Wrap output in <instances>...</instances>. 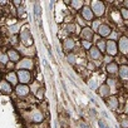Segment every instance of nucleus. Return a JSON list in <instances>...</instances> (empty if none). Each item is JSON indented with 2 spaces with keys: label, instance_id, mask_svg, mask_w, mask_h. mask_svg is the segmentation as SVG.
Masks as SVG:
<instances>
[{
  "label": "nucleus",
  "instance_id": "obj_1",
  "mask_svg": "<svg viewBox=\"0 0 128 128\" xmlns=\"http://www.w3.org/2000/svg\"><path fill=\"white\" fill-rule=\"evenodd\" d=\"M19 38H20V42L23 43L24 46H32V45H33L32 33H30V30H29L28 26L20 29V32H19Z\"/></svg>",
  "mask_w": 128,
  "mask_h": 128
},
{
  "label": "nucleus",
  "instance_id": "obj_2",
  "mask_svg": "<svg viewBox=\"0 0 128 128\" xmlns=\"http://www.w3.org/2000/svg\"><path fill=\"white\" fill-rule=\"evenodd\" d=\"M90 9L94 14V16L97 18H100L104 15L106 13V4L103 2H98V0H93L90 3Z\"/></svg>",
  "mask_w": 128,
  "mask_h": 128
},
{
  "label": "nucleus",
  "instance_id": "obj_3",
  "mask_svg": "<svg viewBox=\"0 0 128 128\" xmlns=\"http://www.w3.org/2000/svg\"><path fill=\"white\" fill-rule=\"evenodd\" d=\"M18 74V80L20 84H29L32 80V73L30 70H25V69H18L16 70Z\"/></svg>",
  "mask_w": 128,
  "mask_h": 128
},
{
  "label": "nucleus",
  "instance_id": "obj_4",
  "mask_svg": "<svg viewBox=\"0 0 128 128\" xmlns=\"http://www.w3.org/2000/svg\"><path fill=\"white\" fill-rule=\"evenodd\" d=\"M106 53L109 56H116L118 54V44H117L116 40L109 39V40L106 42Z\"/></svg>",
  "mask_w": 128,
  "mask_h": 128
},
{
  "label": "nucleus",
  "instance_id": "obj_5",
  "mask_svg": "<svg viewBox=\"0 0 128 128\" xmlns=\"http://www.w3.org/2000/svg\"><path fill=\"white\" fill-rule=\"evenodd\" d=\"M29 93H30V88H29L28 84H20V83H19V84L15 87V94H16L18 97H20V98L28 97Z\"/></svg>",
  "mask_w": 128,
  "mask_h": 128
},
{
  "label": "nucleus",
  "instance_id": "obj_6",
  "mask_svg": "<svg viewBox=\"0 0 128 128\" xmlns=\"http://www.w3.org/2000/svg\"><path fill=\"white\" fill-rule=\"evenodd\" d=\"M118 50L122 53V54H124V55H127L128 54V36H126V35H122L119 39H118Z\"/></svg>",
  "mask_w": 128,
  "mask_h": 128
},
{
  "label": "nucleus",
  "instance_id": "obj_7",
  "mask_svg": "<svg viewBox=\"0 0 128 128\" xmlns=\"http://www.w3.org/2000/svg\"><path fill=\"white\" fill-rule=\"evenodd\" d=\"M0 93L5 94V96H9V94L13 93V86L6 79H2V80H0Z\"/></svg>",
  "mask_w": 128,
  "mask_h": 128
},
{
  "label": "nucleus",
  "instance_id": "obj_8",
  "mask_svg": "<svg viewBox=\"0 0 128 128\" xmlns=\"http://www.w3.org/2000/svg\"><path fill=\"white\" fill-rule=\"evenodd\" d=\"M34 67V63L32 58H24L18 63V68L19 69H25V70H32Z\"/></svg>",
  "mask_w": 128,
  "mask_h": 128
},
{
  "label": "nucleus",
  "instance_id": "obj_9",
  "mask_svg": "<svg viewBox=\"0 0 128 128\" xmlns=\"http://www.w3.org/2000/svg\"><path fill=\"white\" fill-rule=\"evenodd\" d=\"M93 35H94V32L92 30L90 26H83V29H82V32H80V38H82V40L92 42V40H93Z\"/></svg>",
  "mask_w": 128,
  "mask_h": 128
},
{
  "label": "nucleus",
  "instance_id": "obj_10",
  "mask_svg": "<svg viewBox=\"0 0 128 128\" xmlns=\"http://www.w3.org/2000/svg\"><path fill=\"white\" fill-rule=\"evenodd\" d=\"M6 54H8L9 60H10L12 63H19V62L22 60V55H20V53H19L16 49H14V48L8 49Z\"/></svg>",
  "mask_w": 128,
  "mask_h": 128
},
{
  "label": "nucleus",
  "instance_id": "obj_11",
  "mask_svg": "<svg viewBox=\"0 0 128 128\" xmlns=\"http://www.w3.org/2000/svg\"><path fill=\"white\" fill-rule=\"evenodd\" d=\"M80 15H82V18H83L84 20H88V22L93 20V18H94V14H93V12H92V9H90L89 5H84V6L82 8Z\"/></svg>",
  "mask_w": 128,
  "mask_h": 128
},
{
  "label": "nucleus",
  "instance_id": "obj_12",
  "mask_svg": "<svg viewBox=\"0 0 128 128\" xmlns=\"http://www.w3.org/2000/svg\"><path fill=\"white\" fill-rule=\"evenodd\" d=\"M97 33L99 34V36L102 38H107L112 34V28L108 25V24H100V26L98 28Z\"/></svg>",
  "mask_w": 128,
  "mask_h": 128
},
{
  "label": "nucleus",
  "instance_id": "obj_13",
  "mask_svg": "<svg viewBox=\"0 0 128 128\" xmlns=\"http://www.w3.org/2000/svg\"><path fill=\"white\" fill-rule=\"evenodd\" d=\"M5 79L12 84V86H18L19 84V80H18V74H16V72H14V70H9L8 73H6V76H5Z\"/></svg>",
  "mask_w": 128,
  "mask_h": 128
},
{
  "label": "nucleus",
  "instance_id": "obj_14",
  "mask_svg": "<svg viewBox=\"0 0 128 128\" xmlns=\"http://www.w3.org/2000/svg\"><path fill=\"white\" fill-rule=\"evenodd\" d=\"M98 93H99V96H100L102 98H108V97H110L112 89H110L106 83H103V84L99 86V88H98Z\"/></svg>",
  "mask_w": 128,
  "mask_h": 128
},
{
  "label": "nucleus",
  "instance_id": "obj_15",
  "mask_svg": "<svg viewBox=\"0 0 128 128\" xmlns=\"http://www.w3.org/2000/svg\"><path fill=\"white\" fill-rule=\"evenodd\" d=\"M106 103H107V106H108L109 109H112V110H117V109H118L119 102H118V98H117V97H114V96L108 97Z\"/></svg>",
  "mask_w": 128,
  "mask_h": 128
},
{
  "label": "nucleus",
  "instance_id": "obj_16",
  "mask_svg": "<svg viewBox=\"0 0 128 128\" xmlns=\"http://www.w3.org/2000/svg\"><path fill=\"white\" fill-rule=\"evenodd\" d=\"M88 52H89V56H90L93 60H97V59H100V58H102V53H100V50H99L96 45H92V48H90Z\"/></svg>",
  "mask_w": 128,
  "mask_h": 128
},
{
  "label": "nucleus",
  "instance_id": "obj_17",
  "mask_svg": "<svg viewBox=\"0 0 128 128\" xmlns=\"http://www.w3.org/2000/svg\"><path fill=\"white\" fill-rule=\"evenodd\" d=\"M118 74H119L122 80H128V66L127 64H122V66H119Z\"/></svg>",
  "mask_w": 128,
  "mask_h": 128
},
{
  "label": "nucleus",
  "instance_id": "obj_18",
  "mask_svg": "<svg viewBox=\"0 0 128 128\" xmlns=\"http://www.w3.org/2000/svg\"><path fill=\"white\" fill-rule=\"evenodd\" d=\"M106 70H107V73H109V74H116V73H118V70H119V66H118V63L112 62V63L107 64Z\"/></svg>",
  "mask_w": 128,
  "mask_h": 128
},
{
  "label": "nucleus",
  "instance_id": "obj_19",
  "mask_svg": "<svg viewBox=\"0 0 128 128\" xmlns=\"http://www.w3.org/2000/svg\"><path fill=\"white\" fill-rule=\"evenodd\" d=\"M43 120H44V116L42 112L35 110L32 113V122L33 123H43Z\"/></svg>",
  "mask_w": 128,
  "mask_h": 128
},
{
  "label": "nucleus",
  "instance_id": "obj_20",
  "mask_svg": "<svg viewBox=\"0 0 128 128\" xmlns=\"http://www.w3.org/2000/svg\"><path fill=\"white\" fill-rule=\"evenodd\" d=\"M76 46V40L73 38H68L64 40V49H66L67 52H72Z\"/></svg>",
  "mask_w": 128,
  "mask_h": 128
},
{
  "label": "nucleus",
  "instance_id": "obj_21",
  "mask_svg": "<svg viewBox=\"0 0 128 128\" xmlns=\"http://www.w3.org/2000/svg\"><path fill=\"white\" fill-rule=\"evenodd\" d=\"M70 5H72V8H73L74 10H82V8L84 6V4H83L82 0H72Z\"/></svg>",
  "mask_w": 128,
  "mask_h": 128
},
{
  "label": "nucleus",
  "instance_id": "obj_22",
  "mask_svg": "<svg viewBox=\"0 0 128 128\" xmlns=\"http://www.w3.org/2000/svg\"><path fill=\"white\" fill-rule=\"evenodd\" d=\"M10 60H9V56H8V54L6 53H3V52H0V64L2 66H6V64L9 63Z\"/></svg>",
  "mask_w": 128,
  "mask_h": 128
},
{
  "label": "nucleus",
  "instance_id": "obj_23",
  "mask_svg": "<svg viewBox=\"0 0 128 128\" xmlns=\"http://www.w3.org/2000/svg\"><path fill=\"white\" fill-rule=\"evenodd\" d=\"M106 42H107V40H104V39H99V40L97 42V45H96V46L100 50L102 54L106 52Z\"/></svg>",
  "mask_w": 128,
  "mask_h": 128
},
{
  "label": "nucleus",
  "instance_id": "obj_24",
  "mask_svg": "<svg viewBox=\"0 0 128 128\" xmlns=\"http://www.w3.org/2000/svg\"><path fill=\"white\" fill-rule=\"evenodd\" d=\"M76 29H77V25H76L74 23H68V24L66 25V30H67V33H69V34L76 33Z\"/></svg>",
  "mask_w": 128,
  "mask_h": 128
},
{
  "label": "nucleus",
  "instance_id": "obj_25",
  "mask_svg": "<svg viewBox=\"0 0 128 128\" xmlns=\"http://www.w3.org/2000/svg\"><path fill=\"white\" fill-rule=\"evenodd\" d=\"M89 87H90V89H98L99 88V84H98V80L96 79V78H92V79H89Z\"/></svg>",
  "mask_w": 128,
  "mask_h": 128
},
{
  "label": "nucleus",
  "instance_id": "obj_26",
  "mask_svg": "<svg viewBox=\"0 0 128 128\" xmlns=\"http://www.w3.org/2000/svg\"><path fill=\"white\" fill-rule=\"evenodd\" d=\"M67 62L70 63V64H74V63H76V55H74V53H68V55H67Z\"/></svg>",
  "mask_w": 128,
  "mask_h": 128
},
{
  "label": "nucleus",
  "instance_id": "obj_27",
  "mask_svg": "<svg viewBox=\"0 0 128 128\" xmlns=\"http://www.w3.org/2000/svg\"><path fill=\"white\" fill-rule=\"evenodd\" d=\"M120 16H122L124 20H128V9L122 8V9H120Z\"/></svg>",
  "mask_w": 128,
  "mask_h": 128
},
{
  "label": "nucleus",
  "instance_id": "obj_28",
  "mask_svg": "<svg viewBox=\"0 0 128 128\" xmlns=\"http://www.w3.org/2000/svg\"><path fill=\"white\" fill-rule=\"evenodd\" d=\"M120 126L122 128H128V116H124L120 120Z\"/></svg>",
  "mask_w": 128,
  "mask_h": 128
},
{
  "label": "nucleus",
  "instance_id": "obj_29",
  "mask_svg": "<svg viewBox=\"0 0 128 128\" xmlns=\"http://www.w3.org/2000/svg\"><path fill=\"white\" fill-rule=\"evenodd\" d=\"M34 14L39 18L40 16V5H39V3H35L34 4Z\"/></svg>",
  "mask_w": 128,
  "mask_h": 128
},
{
  "label": "nucleus",
  "instance_id": "obj_30",
  "mask_svg": "<svg viewBox=\"0 0 128 128\" xmlns=\"http://www.w3.org/2000/svg\"><path fill=\"white\" fill-rule=\"evenodd\" d=\"M99 26H100V23H99V20H94V22L92 23V30H93V32H97Z\"/></svg>",
  "mask_w": 128,
  "mask_h": 128
},
{
  "label": "nucleus",
  "instance_id": "obj_31",
  "mask_svg": "<svg viewBox=\"0 0 128 128\" xmlns=\"http://www.w3.org/2000/svg\"><path fill=\"white\" fill-rule=\"evenodd\" d=\"M82 45H83V48H84V49H87V50H89V49L92 48V42H87V40H82Z\"/></svg>",
  "mask_w": 128,
  "mask_h": 128
},
{
  "label": "nucleus",
  "instance_id": "obj_32",
  "mask_svg": "<svg viewBox=\"0 0 128 128\" xmlns=\"http://www.w3.org/2000/svg\"><path fill=\"white\" fill-rule=\"evenodd\" d=\"M106 84H107V86L112 89V88H114V87H116V80H114V79H112V78H108Z\"/></svg>",
  "mask_w": 128,
  "mask_h": 128
},
{
  "label": "nucleus",
  "instance_id": "obj_33",
  "mask_svg": "<svg viewBox=\"0 0 128 128\" xmlns=\"http://www.w3.org/2000/svg\"><path fill=\"white\" fill-rule=\"evenodd\" d=\"M23 13L25 14V6H23V5H22V6L18 9V16H19V18H22V16H23Z\"/></svg>",
  "mask_w": 128,
  "mask_h": 128
},
{
  "label": "nucleus",
  "instance_id": "obj_34",
  "mask_svg": "<svg viewBox=\"0 0 128 128\" xmlns=\"http://www.w3.org/2000/svg\"><path fill=\"white\" fill-rule=\"evenodd\" d=\"M20 42V38H19V35H14V36H12V44H18Z\"/></svg>",
  "mask_w": 128,
  "mask_h": 128
},
{
  "label": "nucleus",
  "instance_id": "obj_35",
  "mask_svg": "<svg viewBox=\"0 0 128 128\" xmlns=\"http://www.w3.org/2000/svg\"><path fill=\"white\" fill-rule=\"evenodd\" d=\"M87 68H88L89 70H94V69H96V64H94V62H89V63L87 64Z\"/></svg>",
  "mask_w": 128,
  "mask_h": 128
},
{
  "label": "nucleus",
  "instance_id": "obj_36",
  "mask_svg": "<svg viewBox=\"0 0 128 128\" xmlns=\"http://www.w3.org/2000/svg\"><path fill=\"white\" fill-rule=\"evenodd\" d=\"M98 124H99V128H109V127L104 123L103 119H99V120H98Z\"/></svg>",
  "mask_w": 128,
  "mask_h": 128
},
{
  "label": "nucleus",
  "instance_id": "obj_37",
  "mask_svg": "<svg viewBox=\"0 0 128 128\" xmlns=\"http://www.w3.org/2000/svg\"><path fill=\"white\" fill-rule=\"evenodd\" d=\"M13 4H14L15 6H18V8H20V6H22V2H20V0H14Z\"/></svg>",
  "mask_w": 128,
  "mask_h": 128
},
{
  "label": "nucleus",
  "instance_id": "obj_38",
  "mask_svg": "<svg viewBox=\"0 0 128 128\" xmlns=\"http://www.w3.org/2000/svg\"><path fill=\"white\" fill-rule=\"evenodd\" d=\"M43 92H44L43 89H39V90H38V93H36V97H38L39 99H42V98H43Z\"/></svg>",
  "mask_w": 128,
  "mask_h": 128
},
{
  "label": "nucleus",
  "instance_id": "obj_39",
  "mask_svg": "<svg viewBox=\"0 0 128 128\" xmlns=\"http://www.w3.org/2000/svg\"><path fill=\"white\" fill-rule=\"evenodd\" d=\"M18 29H19V25H15V26H12V28H10V32L13 33V30H15V33H18V32H16Z\"/></svg>",
  "mask_w": 128,
  "mask_h": 128
},
{
  "label": "nucleus",
  "instance_id": "obj_40",
  "mask_svg": "<svg viewBox=\"0 0 128 128\" xmlns=\"http://www.w3.org/2000/svg\"><path fill=\"white\" fill-rule=\"evenodd\" d=\"M124 114L126 116H128V102L126 103V106H124Z\"/></svg>",
  "mask_w": 128,
  "mask_h": 128
},
{
  "label": "nucleus",
  "instance_id": "obj_41",
  "mask_svg": "<svg viewBox=\"0 0 128 128\" xmlns=\"http://www.w3.org/2000/svg\"><path fill=\"white\" fill-rule=\"evenodd\" d=\"M80 127L82 128H89V126H87L86 123H80Z\"/></svg>",
  "mask_w": 128,
  "mask_h": 128
},
{
  "label": "nucleus",
  "instance_id": "obj_42",
  "mask_svg": "<svg viewBox=\"0 0 128 128\" xmlns=\"http://www.w3.org/2000/svg\"><path fill=\"white\" fill-rule=\"evenodd\" d=\"M123 5H124V8H126V9H128V0H126V2L123 3Z\"/></svg>",
  "mask_w": 128,
  "mask_h": 128
}]
</instances>
